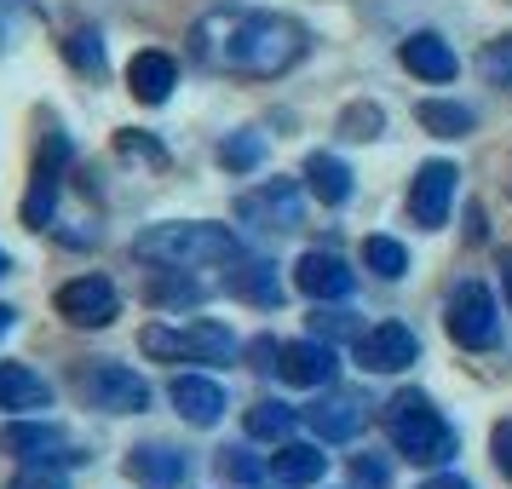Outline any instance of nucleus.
<instances>
[{
    "label": "nucleus",
    "instance_id": "nucleus-2",
    "mask_svg": "<svg viewBox=\"0 0 512 489\" xmlns=\"http://www.w3.org/2000/svg\"><path fill=\"white\" fill-rule=\"evenodd\" d=\"M133 254L144 265H167V271H196V265H231L236 236L225 225H150L133 236Z\"/></svg>",
    "mask_w": 512,
    "mask_h": 489
},
{
    "label": "nucleus",
    "instance_id": "nucleus-34",
    "mask_svg": "<svg viewBox=\"0 0 512 489\" xmlns=\"http://www.w3.org/2000/svg\"><path fill=\"white\" fill-rule=\"evenodd\" d=\"M351 472H357V484H369V489H386V484H392V466L374 461V455H357V461H351Z\"/></svg>",
    "mask_w": 512,
    "mask_h": 489
},
{
    "label": "nucleus",
    "instance_id": "nucleus-1",
    "mask_svg": "<svg viewBox=\"0 0 512 489\" xmlns=\"http://www.w3.org/2000/svg\"><path fill=\"white\" fill-rule=\"evenodd\" d=\"M305 29L282 12H213L196 24V58L225 75L277 81L305 58Z\"/></svg>",
    "mask_w": 512,
    "mask_h": 489
},
{
    "label": "nucleus",
    "instance_id": "nucleus-15",
    "mask_svg": "<svg viewBox=\"0 0 512 489\" xmlns=\"http://www.w3.org/2000/svg\"><path fill=\"white\" fill-rule=\"evenodd\" d=\"M294 288L311 294V300H346L351 288H357V271H351L346 259L311 248V254H300V265H294Z\"/></svg>",
    "mask_w": 512,
    "mask_h": 489
},
{
    "label": "nucleus",
    "instance_id": "nucleus-38",
    "mask_svg": "<svg viewBox=\"0 0 512 489\" xmlns=\"http://www.w3.org/2000/svg\"><path fill=\"white\" fill-rule=\"evenodd\" d=\"M426 489H466V484H461V478H432Z\"/></svg>",
    "mask_w": 512,
    "mask_h": 489
},
{
    "label": "nucleus",
    "instance_id": "nucleus-32",
    "mask_svg": "<svg viewBox=\"0 0 512 489\" xmlns=\"http://www.w3.org/2000/svg\"><path fill=\"white\" fill-rule=\"evenodd\" d=\"M116 150H121V156H139V162H156V167L167 162V150H162L156 139H144V133H121Z\"/></svg>",
    "mask_w": 512,
    "mask_h": 489
},
{
    "label": "nucleus",
    "instance_id": "nucleus-27",
    "mask_svg": "<svg viewBox=\"0 0 512 489\" xmlns=\"http://www.w3.org/2000/svg\"><path fill=\"white\" fill-rule=\"evenodd\" d=\"M64 58H70L81 75H104V41H98V29H75L70 41H64Z\"/></svg>",
    "mask_w": 512,
    "mask_h": 489
},
{
    "label": "nucleus",
    "instance_id": "nucleus-22",
    "mask_svg": "<svg viewBox=\"0 0 512 489\" xmlns=\"http://www.w3.org/2000/svg\"><path fill=\"white\" fill-rule=\"evenodd\" d=\"M305 185H311V196H317V202H328V208H346V202H351V167L340 162V156H323V150H317V156L305 162Z\"/></svg>",
    "mask_w": 512,
    "mask_h": 489
},
{
    "label": "nucleus",
    "instance_id": "nucleus-6",
    "mask_svg": "<svg viewBox=\"0 0 512 489\" xmlns=\"http://www.w3.org/2000/svg\"><path fill=\"white\" fill-rule=\"evenodd\" d=\"M443 328H449V340L466 351H489L501 340V311H495V294H489L484 282H461L449 305H443Z\"/></svg>",
    "mask_w": 512,
    "mask_h": 489
},
{
    "label": "nucleus",
    "instance_id": "nucleus-13",
    "mask_svg": "<svg viewBox=\"0 0 512 489\" xmlns=\"http://www.w3.org/2000/svg\"><path fill=\"white\" fill-rule=\"evenodd\" d=\"M305 420H311V432L323 443H351L363 432V420H369V397L363 392H328L305 409Z\"/></svg>",
    "mask_w": 512,
    "mask_h": 489
},
{
    "label": "nucleus",
    "instance_id": "nucleus-10",
    "mask_svg": "<svg viewBox=\"0 0 512 489\" xmlns=\"http://www.w3.org/2000/svg\"><path fill=\"white\" fill-rule=\"evenodd\" d=\"M455 162H420V173L409 179V219L420 231H438L449 208H455Z\"/></svg>",
    "mask_w": 512,
    "mask_h": 489
},
{
    "label": "nucleus",
    "instance_id": "nucleus-7",
    "mask_svg": "<svg viewBox=\"0 0 512 489\" xmlns=\"http://www.w3.org/2000/svg\"><path fill=\"white\" fill-rule=\"evenodd\" d=\"M0 449L6 455H18L29 466H81L87 461V449L64 432V426H52V420H12L6 432H0Z\"/></svg>",
    "mask_w": 512,
    "mask_h": 489
},
{
    "label": "nucleus",
    "instance_id": "nucleus-14",
    "mask_svg": "<svg viewBox=\"0 0 512 489\" xmlns=\"http://www.w3.org/2000/svg\"><path fill=\"white\" fill-rule=\"evenodd\" d=\"M64 162H70L64 133H47V156L35 162V185H29V196H24V225L29 231H47L52 225V202H58V173H64Z\"/></svg>",
    "mask_w": 512,
    "mask_h": 489
},
{
    "label": "nucleus",
    "instance_id": "nucleus-19",
    "mask_svg": "<svg viewBox=\"0 0 512 489\" xmlns=\"http://www.w3.org/2000/svg\"><path fill=\"white\" fill-rule=\"evenodd\" d=\"M127 87L139 104H167V93L179 87V64L167 58V52H139L133 64H127Z\"/></svg>",
    "mask_w": 512,
    "mask_h": 489
},
{
    "label": "nucleus",
    "instance_id": "nucleus-30",
    "mask_svg": "<svg viewBox=\"0 0 512 489\" xmlns=\"http://www.w3.org/2000/svg\"><path fill=\"white\" fill-rule=\"evenodd\" d=\"M380 127H386L380 104H351L346 116H340V139H380Z\"/></svg>",
    "mask_w": 512,
    "mask_h": 489
},
{
    "label": "nucleus",
    "instance_id": "nucleus-40",
    "mask_svg": "<svg viewBox=\"0 0 512 489\" xmlns=\"http://www.w3.org/2000/svg\"><path fill=\"white\" fill-rule=\"evenodd\" d=\"M507 305H512V271H507Z\"/></svg>",
    "mask_w": 512,
    "mask_h": 489
},
{
    "label": "nucleus",
    "instance_id": "nucleus-24",
    "mask_svg": "<svg viewBox=\"0 0 512 489\" xmlns=\"http://www.w3.org/2000/svg\"><path fill=\"white\" fill-rule=\"evenodd\" d=\"M294 409H288V403H277V397H265V403H254V409H248V420H242V426H248V438H259V443H282L288 438V432H294Z\"/></svg>",
    "mask_w": 512,
    "mask_h": 489
},
{
    "label": "nucleus",
    "instance_id": "nucleus-3",
    "mask_svg": "<svg viewBox=\"0 0 512 489\" xmlns=\"http://www.w3.org/2000/svg\"><path fill=\"white\" fill-rule=\"evenodd\" d=\"M386 432H392L397 455H409L415 466H443L455 449H461L455 426L432 409L426 392H397L392 403H386Z\"/></svg>",
    "mask_w": 512,
    "mask_h": 489
},
{
    "label": "nucleus",
    "instance_id": "nucleus-35",
    "mask_svg": "<svg viewBox=\"0 0 512 489\" xmlns=\"http://www.w3.org/2000/svg\"><path fill=\"white\" fill-rule=\"evenodd\" d=\"M489 449H495V466H501V472L512 478V420H501V426H495V438H489Z\"/></svg>",
    "mask_w": 512,
    "mask_h": 489
},
{
    "label": "nucleus",
    "instance_id": "nucleus-37",
    "mask_svg": "<svg viewBox=\"0 0 512 489\" xmlns=\"http://www.w3.org/2000/svg\"><path fill=\"white\" fill-rule=\"evenodd\" d=\"M346 311H328V317H323V334H346Z\"/></svg>",
    "mask_w": 512,
    "mask_h": 489
},
{
    "label": "nucleus",
    "instance_id": "nucleus-11",
    "mask_svg": "<svg viewBox=\"0 0 512 489\" xmlns=\"http://www.w3.org/2000/svg\"><path fill=\"white\" fill-rule=\"evenodd\" d=\"M415 357H420V340L409 323H380L369 334H357V363L369 374H397V369H409Z\"/></svg>",
    "mask_w": 512,
    "mask_h": 489
},
{
    "label": "nucleus",
    "instance_id": "nucleus-26",
    "mask_svg": "<svg viewBox=\"0 0 512 489\" xmlns=\"http://www.w3.org/2000/svg\"><path fill=\"white\" fill-rule=\"evenodd\" d=\"M363 265H369L374 277L397 282V277H409V248L392 242V236H369V242H363Z\"/></svg>",
    "mask_w": 512,
    "mask_h": 489
},
{
    "label": "nucleus",
    "instance_id": "nucleus-20",
    "mask_svg": "<svg viewBox=\"0 0 512 489\" xmlns=\"http://www.w3.org/2000/svg\"><path fill=\"white\" fill-rule=\"evenodd\" d=\"M0 409H18V415H41L52 409V386L24 363H0Z\"/></svg>",
    "mask_w": 512,
    "mask_h": 489
},
{
    "label": "nucleus",
    "instance_id": "nucleus-33",
    "mask_svg": "<svg viewBox=\"0 0 512 489\" xmlns=\"http://www.w3.org/2000/svg\"><path fill=\"white\" fill-rule=\"evenodd\" d=\"M6 489H70V484H64L52 466H24V472H18V478H12Z\"/></svg>",
    "mask_w": 512,
    "mask_h": 489
},
{
    "label": "nucleus",
    "instance_id": "nucleus-23",
    "mask_svg": "<svg viewBox=\"0 0 512 489\" xmlns=\"http://www.w3.org/2000/svg\"><path fill=\"white\" fill-rule=\"evenodd\" d=\"M415 121L432 133V139H461V133L478 127V116H472L466 104H449V98H426V104L415 110Z\"/></svg>",
    "mask_w": 512,
    "mask_h": 489
},
{
    "label": "nucleus",
    "instance_id": "nucleus-36",
    "mask_svg": "<svg viewBox=\"0 0 512 489\" xmlns=\"http://www.w3.org/2000/svg\"><path fill=\"white\" fill-rule=\"evenodd\" d=\"M277 340H254V346H248V357H254V369H271V363H277Z\"/></svg>",
    "mask_w": 512,
    "mask_h": 489
},
{
    "label": "nucleus",
    "instance_id": "nucleus-39",
    "mask_svg": "<svg viewBox=\"0 0 512 489\" xmlns=\"http://www.w3.org/2000/svg\"><path fill=\"white\" fill-rule=\"evenodd\" d=\"M6 328H12V311H6V305H0V334H6Z\"/></svg>",
    "mask_w": 512,
    "mask_h": 489
},
{
    "label": "nucleus",
    "instance_id": "nucleus-5",
    "mask_svg": "<svg viewBox=\"0 0 512 489\" xmlns=\"http://www.w3.org/2000/svg\"><path fill=\"white\" fill-rule=\"evenodd\" d=\"M139 346L150 351V357H162V363H225L236 351V334L225 323H190V328L150 323Z\"/></svg>",
    "mask_w": 512,
    "mask_h": 489
},
{
    "label": "nucleus",
    "instance_id": "nucleus-18",
    "mask_svg": "<svg viewBox=\"0 0 512 489\" xmlns=\"http://www.w3.org/2000/svg\"><path fill=\"white\" fill-rule=\"evenodd\" d=\"M173 409L190 420V426H213L225 415V386L208 380V374H179L173 380Z\"/></svg>",
    "mask_w": 512,
    "mask_h": 489
},
{
    "label": "nucleus",
    "instance_id": "nucleus-31",
    "mask_svg": "<svg viewBox=\"0 0 512 489\" xmlns=\"http://www.w3.org/2000/svg\"><path fill=\"white\" fill-rule=\"evenodd\" d=\"M484 75H489V87H507L512 93V35L484 47Z\"/></svg>",
    "mask_w": 512,
    "mask_h": 489
},
{
    "label": "nucleus",
    "instance_id": "nucleus-16",
    "mask_svg": "<svg viewBox=\"0 0 512 489\" xmlns=\"http://www.w3.org/2000/svg\"><path fill=\"white\" fill-rule=\"evenodd\" d=\"M397 58H403V70L420 75V81H455V47L443 41V35H432V29H415L403 47H397Z\"/></svg>",
    "mask_w": 512,
    "mask_h": 489
},
{
    "label": "nucleus",
    "instance_id": "nucleus-8",
    "mask_svg": "<svg viewBox=\"0 0 512 489\" xmlns=\"http://www.w3.org/2000/svg\"><path fill=\"white\" fill-rule=\"evenodd\" d=\"M236 219H242V225H254L259 236H288V231H300L305 196H300V185H288V179H271V185L248 190V196L236 202Z\"/></svg>",
    "mask_w": 512,
    "mask_h": 489
},
{
    "label": "nucleus",
    "instance_id": "nucleus-4",
    "mask_svg": "<svg viewBox=\"0 0 512 489\" xmlns=\"http://www.w3.org/2000/svg\"><path fill=\"white\" fill-rule=\"evenodd\" d=\"M75 392L87 409H104V415H144L150 409V386L144 374H133L116 357H93L87 369L75 374Z\"/></svg>",
    "mask_w": 512,
    "mask_h": 489
},
{
    "label": "nucleus",
    "instance_id": "nucleus-9",
    "mask_svg": "<svg viewBox=\"0 0 512 489\" xmlns=\"http://www.w3.org/2000/svg\"><path fill=\"white\" fill-rule=\"evenodd\" d=\"M58 317L75 328H110L121 317V294L110 277H75L58 288Z\"/></svg>",
    "mask_w": 512,
    "mask_h": 489
},
{
    "label": "nucleus",
    "instance_id": "nucleus-12",
    "mask_svg": "<svg viewBox=\"0 0 512 489\" xmlns=\"http://www.w3.org/2000/svg\"><path fill=\"white\" fill-rule=\"evenodd\" d=\"M277 374L288 386H300V392H323V386H334L340 363H334V351L323 340H288L277 351Z\"/></svg>",
    "mask_w": 512,
    "mask_h": 489
},
{
    "label": "nucleus",
    "instance_id": "nucleus-29",
    "mask_svg": "<svg viewBox=\"0 0 512 489\" xmlns=\"http://www.w3.org/2000/svg\"><path fill=\"white\" fill-rule=\"evenodd\" d=\"M259 156H265V133H236V139L219 144V162L236 167V173H248V167H259Z\"/></svg>",
    "mask_w": 512,
    "mask_h": 489
},
{
    "label": "nucleus",
    "instance_id": "nucleus-25",
    "mask_svg": "<svg viewBox=\"0 0 512 489\" xmlns=\"http://www.w3.org/2000/svg\"><path fill=\"white\" fill-rule=\"evenodd\" d=\"M231 288L242 294V300H254V305H277V300H282L277 265H265V259H254V265H242V271H231Z\"/></svg>",
    "mask_w": 512,
    "mask_h": 489
},
{
    "label": "nucleus",
    "instance_id": "nucleus-17",
    "mask_svg": "<svg viewBox=\"0 0 512 489\" xmlns=\"http://www.w3.org/2000/svg\"><path fill=\"white\" fill-rule=\"evenodd\" d=\"M127 478H139L144 489H179L190 478L185 449H167V443H144L127 455Z\"/></svg>",
    "mask_w": 512,
    "mask_h": 489
},
{
    "label": "nucleus",
    "instance_id": "nucleus-41",
    "mask_svg": "<svg viewBox=\"0 0 512 489\" xmlns=\"http://www.w3.org/2000/svg\"><path fill=\"white\" fill-rule=\"evenodd\" d=\"M0 277H6V254H0Z\"/></svg>",
    "mask_w": 512,
    "mask_h": 489
},
{
    "label": "nucleus",
    "instance_id": "nucleus-21",
    "mask_svg": "<svg viewBox=\"0 0 512 489\" xmlns=\"http://www.w3.org/2000/svg\"><path fill=\"white\" fill-rule=\"evenodd\" d=\"M328 472V455L317 449V443H282L277 455H271V478L288 489H305V484H317Z\"/></svg>",
    "mask_w": 512,
    "mask_h": 489
},
{
    "label": "nucleus",
    "instance_id": "nucleus-28",
    "mask_svg": "<svg viewBox=\"0 0 512 489\" xmlns=\"http://www.w3.org/2000/svg\"><path fill=\"white\" fill-rule=\"evenodd\" d=\"M202 294H208L202 282H190V277H173L167 265L156 271V277H150V300H156V305H196Z\"/></svg>",
    "mask_w": 512,
    "mask_h": 489
}]
</instances>
